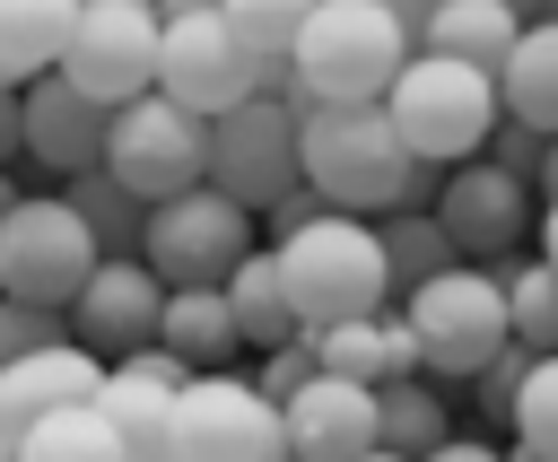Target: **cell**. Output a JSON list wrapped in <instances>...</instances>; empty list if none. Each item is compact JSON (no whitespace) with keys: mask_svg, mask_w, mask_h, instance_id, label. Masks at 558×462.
I'll use <instances>...</instances> for the list:
<instances>
[{"mask_svg":"<svg viewBox=\"0 0 558 462\" xmlns=\"http://www.w3.org/2000/svg\"><path fill=\"white\" fill-rule=\"evenodd\" d=\"M296 174L349 209V218H392V209H427L436 200V166H418L401 148V131L375 105H296Z\"/></svg>","mask_w":558,"mask_h":462,"instance_id":"6da1fadb","label":"cell"},{"mask_svg":"<svg viewBox=\"0 0 558 462\" xmlns=\"http://www.w3.org/2000/svg\"><path fill=\"white\" fill-rule=\"evenodd\" d=\"M401 61H410V26L384 0H314L270 96L279 105H375Z\"/></svg>","mask_w":558,"mask_h":462,"instance_id":"7a4b0ae2","label":"cell"},{"mask_svg":"<svg viewBox=\"0 0 558 462\" xmlns=\"http://www.w3.org/2000/svg\"><path fill=\"white\" fill-rule=\"evenodd\" d=\"M279 262V288H288V314L296 331H331L349 314H375L392 288H384V244H375V218H349V209H323L314 227L279 235L270 244Z\"/></svg>","mask_w":558,"mask_h":462,"instance_id":"3957f363","label":"cell"},{"mask_svg":"<svg viewBox=\"0 0 558 462\" xmlns=\"http://www.w3.org/2000/svg\"><path fill=\"white\" fill-rule=\"evenodd\" d=\"M497 78L488 70H471V61H445V52H418L410 44V61L392 70V87H384V122L401 131V148L418 157V166H462V157H480L488 148V131H497Z\"/></svg>","mask_w":558,"mask_h":462,"instance_id":"277c9868","label":"cell"},{"mask_svg":"<svg viewBox=\"0 0 558 462\" xmlns=\"http://www.w3.org/2000/svg\"><path fill=\"white\" fill-rule=\"evenodd\" d=\"M401 314H410V340H418V375H436V384H471L514 331H506V288H497V270H480V262H453V270H436V279H418L410 296H392Z\"/></svg>","mask_w":558,"mask_h":462,"instance_id":"5b68a950","label":"cell"},{"mask_svg":"<svg viewBox=\"0 0 558 462\" xmlns=\"http://www.w3.org/2000/svg\"><path fill=\"white\" fill-rule=\"evenodd\" d=\"M244 253H253V209L227 200L218 183H183V192L148 200V218H140V262L166 288H218Z\"/></svg>","mask_w":558,"mask_h":462,"instance_id":"8992f818","label":"cell"},{"mask_svg":"<svg viewBox=\"0 0 558 462\" xmlns=\"http://www.w3.org/2000/svg\"><path fill=\"white\" fill-rule=\"evenodd\" d=\"M279 70H288V61H262V52L227 26V9L166 17V35H157V96H174V105L201 113V122L227 113V105H244V96H270Z\"/></svg>","mask_w":558,"mask_h":462,"instance_id":"52a82bcc","label":"cell"},{"mask_svg":"<svg viewBox=\"0 0 558 462\" xmlns=\"http://www.w3.org/2000/svg\"><path fill=\"white\" fill-rule=\"evenodd\" d=\"M96 262H105V253H96L87 218H78L61 192H17V200H9V218H0V296L61 314Z\"/></svg>","mask_w":558,"mask_h":462,"instance_id":"ba28073f","label":"cell"},{"mask_svg":"<svg viewBox=\"0 0 558 462\" xmlns=\"http://www.w3.org/2000/svg\"><path fill=\"white\" fill-rule=\"evenodd\" d=\"M105 174L140 209L166 200V192H183V183H209V122L148 87L131 105H113V122H105Z\"/></svg>","mask_w":558,"mask_h":462,"instance_id":"9c48e42d","label":"cell"},{"mask_svg":"<svg viewBox=\"0 0 558 462\" xmlns=\"http://www.w3.org/2000/svg\"><path fill=\"white\" fill-rule=\"evenodd\" d=\"M157 35H166L157 0H78L70 44H61L52 70H61L70 87H87V96L113 113V105H131V96L157 87Z\"/></svg>","mask_w":558,"mask_h":462,"instance_id":"30bf717a","label":"cell"},{"mask_svg":"<svg viewBox=\"0 0 558 462\" xmlns=\"http://www.w3.org/2000/svg\"><path fill=\"white\" fill-rule=\"evenodd\" d=\"M174 462H288V436H279V401L253 392V375L218 366V375H192L174 392V436H166Z\"/></svg>","mask_w":558,"mask_h":462,"instance_id":"8fae6325","label":"cell"},{"mask_svg":"<svg viewBox=\"0 0 558 462\" xmlns=\"http://www.w3.org/2000/svg\"><path fill=\"white\" fill-rule=\"evenodd\" d=\"M427 218L453 235L462 262L488 270V262L523 253V235H532V218H541V192H532L523 174L488 166V157H462V166H436V200H427Z\"/></svg>","mask_w":558,"mask_h":462,"instance_id":"7c38bea8","label":"cell"},{"mask_svg":"<svg viewBox=\"0 0 558 462\" xmlns=\"http://www.w3.org/2000/svg\"><path fill=\"white\" fill-rule=\"evenodd\" d=\"M209 183H218L227 200H244L253 218H262L279 192H296V183H305V174H296V105L244 96V105L209 113Z\"/></svg>","mask_w":558,"mask_h":462,"instance_id":"4fadbf2b","label":"cell"},{"mask_svg":"<svg viewBox=\"0 0 558 462\" xmlns=\"http://www.w3.org/2000/svg\"><path fill=\"white\" fill-rule=\"evenodd\" d=\"M157 314H166V279H157L140 253H105V262L78 279V296L61 305L70 340H78V349H96L105 366H113L122 349L157 340Z\"/></svg>","mask_w":558,"mask_h":462,"instance_id":"5bb4252c","label":"cell"},{"mask_svg":"<svg viewBox=\"0 0 558 462\" xmlns=\"http://www.w3.org/2000/svg\"><path fill=\"white\" fill-rule=\"evenodd\" d=\"M105 122H113V113H105L87 87H70L61 70H44V78L17 87V131H26V157H35L44 174L105 166Z\"/></svg>","mask_w":558,"mask_h":462,"instance_id":"9a60e30c","label":"cell"},{"mask_svg":"<svg viewBox=\"0 0 558 462\" xmlns=\"http://www.w3.org/2000/svg\"><path fill=\"white\" fill-rule=\"evenodd\" d=\"M279 436H288V462H357V453H375V384L314 375L305 392L279 401Z\"/></svg>","mask_w":558,"mask_h":462,"instance_id":"2e32d148","label":"cell"},{"mask_svg":"<svg viewBox=\"0 0 558 462\" xmlns=\"http://www.w3.org/2000/svg\"><path fill=\"white\" fill-rule=\"evenodd\" d=\"M105 384V357L78 349V340H52V349H26L0 366V436H26L35 418L70 410V401H96Z\"/></svg>","mask_w":558,"mask_h":462,"instance_id":"e0dca14e","label":"cell"},{"mask_svg":"<svg viewBox=\"0 0 558 462\" xmlns=\"http://www.w3.org/2000/svg\"><path fill=\"white\" fill-rule=\"evenodd\" d=\"M314 357L323 375H349V384H392V375H418V340H410V314L384 296L375 314H349L331 331H314Z\"/></svg>","mask_w":558,"mask_h":462,"instance_id":"ac0fdd59","label":"cell"},{"mask_svg":"<svg viewBox=\"0 0 558 462\" xmlns=\"http://www.w3.org/2000/svg\"><path fill=\"white\" fill-rule=\"evenodd\" d=\"M157 340L192 366V375H218L244 357V331H235V305L227 288H166V314H157Z\"/></svg>","mask_w":558,"mask_h":462,"instance_id":"d6986e66","label":"cell"},{"mask_svg":"<svg viewBox=\"0 0 558 462\" xmlns=\"http://www.w3.org/2000/svg\"><path fill=\"white\" fill-rule=\"evenodd\" d=\"M514 35H523L514 0H436L427 26H418V52H445V61H471V70L497 78V61L514 52Z\"/></svg>","mask_w":558,"mask_h":462,"instance_id":"ffe728a7","label":"cell"},{"mask_svg":"<svg viewBox=\"0 0 558 462\" xmlns=\"http://www.w3.org/2000/svg\"><path fill=\"white\" fill-rule=\"evenodd\" d=\"M453 384H436V375H392V384H375V445L384 453H401V462H427L445 436H453V401H445Z\"/></svg>","mask_w":558,"mask_h":462,"instance_id":"44dd1931","label":"cell"},{"mask_svg":"<svg viewBox=\"0 0 558 462\" xmlns=\"http://www.w3.org/2000/svg\"><path fill=\"white\" fill-rule=\"evenodd\" d=\"M497 105L541 139H558V17H523L514 52L497 61Z\"/></svg>","mask_w":558,"mask_h":462,"instance_id":"7402d4cb","label":"cell"},{"mask_svg":"<svg viewBox=\"0 0 558 462\" xmlns=\"http://www.w3.org/2000/svg\"><path fill=\"white\" fill-rule=\"evenodd\" d=\"M78 0H0V87H26L61 61Z\"/></svg>","mask_w":558,"mask_h":462,"instance_id":"603a6c76","label":"cell"},{"mask_svg":"<svg viewBox=\"0 0 558 462\" xmlns=\"http://www.w3.org/2000/svg\"><path fill=\"white\" fill-rule=\"evenodd\" d=\"M96 410H105V427L122 436V453H131V462H157V453H166V436H174V392H166V384H148V375L105 366Z\"/></svg>","mask_w":558,"mask_h":462,"instance_id":"cb8c5ba5","label":"cell"},{"mask_svg":"<svg viewBox=\"0 0 558 462\" xmlns=\"http://www.w3.org/2000/svg\"><path fill=\"white\" fill-rule=\"evenodd\" d=\"M227 305H235V331H244V349H279V340H296V314H288V288H279V262H270V244H253L227 279Z\"/></svg>","mask_w":558,"mask_h":462,"instance_id":"d4e9b609","label":"cell"},{"mask_svg":"<svg viewBox=\"0 0 558 462\" xmlns=\"http://www.w3.org/2000/svg\"><path fill=\"white\" fill-rule=\"evenodd\" d=\"M497 270V288H506V331L532 349V357H549L558 349V270L541 262V253H506V262H488Z\"/></svg>","mask_w":558,"mask_h":462,"instance_id":"484cf974","label":"cell"},{"mask_svg":"<svg viewBox=\"0 0 558 462\" xmlns=\"http://www.w3.org/2000/svg\"><path fill=\"white\" fill-rule=\"evenodd\" d=\"M375 244H384V288H392V296H410L418 279H436V270L462 262L453 235H445L427 209H392V218H375Z\"/></svg>","mask_w":558,"mask_h":462,"instance_id":"4316f807","label":"cell"},{"mask_svg":"<svg viewBox=\"0 0 558 462\" xmlns=\"http://www.w3.org/2000/svg\"><path fill=\"white\" fill-rule=\"evenodd\" d=\"M17 462H131V453H122V436L105 427L96 401H70V410H52V418H35V427L17 436Z\"/></svg>","mask_w":558,"mask_h":462,"instance_id":"83f0119b","label":"cell"},{"mask_svg":"<svg viewBox=\"0 0 558 462\" xmlns=\"http://www.w3.org/2000/svg\"><path fill=\"white\" fill-rule=\"evenodd\" d=\"M61 200L87 218V235H96V253H140V200L105 174V166H78V174H61Z\"/></svg>","mask_w":558,"mask_h":462,"instance_id":"f1b7e54d","label":"cell"},{"mask_svg":"<svg viewBox=\"0 0 558 462\" xmlns=\"http://www.w3.org/2000/svg\"><path fill=\"white\" fill-rule=\"evenodd\" d=\"M506 427H514V445H532V453H549V462H558V349L523 366V392H514Z\"/></svg>","mask_w":558,"mask_h":462,"instance_id":"f546056e","label":"cell"},{"mask_svg":"<svg viewBox=\"0 0 558 462\" xmlns=\"http://www.w3.org/2000/svg\"><path fill=\"white\" fill-rule=\"evenodd\" d=\"M227 9V26L262 52V61H288V44H296V26L314 17V0H218Z\"/></svg>","mask_w":558,"mask_h":462,"instance_id":"4dcf8cb0","label":"cell"},{"mask_svg":"<svg viewBox=\"0 0 558 462\" xmlns=\"http://www.w3.org/2000/svg\"><path fill=\"white\" fill-rule=\"evenodd\" d=\"M314 375H323V357H314V331H296V340L262 349V366H253V392H262V401H288V392H305Z\"/></svg>","mask_w":558,"mask_h":462,"instance_id":"1f68e13d","label":"cell"},{"mask_svg":"<svg viewBox=\"0 0 558 462\" xmlns=\"http://www.w3.org/2000/svg\"><path fill=\"white\" fill-rule=\"evenodd\" d=\"M52 340H70V323H61L52 305H17V296H0V366L26 357V349H52Z\"/></svg>","mask_w":558,"mask_h":462,"instance_id":"d6a6232c","label":"cell"},{"mask_svg":"<svg viewBox=\"0 0 558 462\" xmlns=\"http://www.w3.org/2000/svg\"><path fill=\"white\" fill-rule=\"evenodd\" d=\"M541 148H549V139H541L532 122L497 113V131H488V148H480V157H488V166H506V174H523V183L541 192Z\"/></svg>","mask_w":558,"mask_h":462,"instance_id":"836d02e7","label":"cell"},{"mask_svg":"<svg viewBox=\"0 0 558 462\" xmlns=\"http://www.w3.org/2000/svg\"><path fill=\"white\" fill-rule=\"evenodd\" d=\"M523 366H532V349H523V340H506V349L471 375V401H480L488 418H506V410H514V392H523Z\"/></svg>","mask_w":558,"mask_h":462,"instance_id":"e575fe53","label":"cell"},{"mask_svg":"<svg viewBox=\"0 0 558 462\" xmlns=\"http://www.w3.org/2000/svg\"><path fill=\"white\" fill-rule=\"evenodd\" d=\"M323 209H331V200H323L314 183H296V192H279V200H270V209H262L253 227H270V244H279V235H296V227H314Z\"/></svg>","mask_w":558,"mask_h":462,"instance_id":"d590c367","label":"cell"},{"mask_svg":"<svg viewBox=\"0 0 558 462\" xmlns=\"http://www.w3.org/2000/svg\"><path fill=\"white\" fill-rule=\"evenodd\" d=\"M113 366H122V375H148V384H166V392H183V384H192V366H183L166 340H140V349H122Z\"/></svg>","mask_w":558,"mask_h":462,"instance_id":"8d00e7d4","label":"cell"},{"mask_svg":"<svg viewBox=\"0 0 558 462\" xmlns=\"http://www.w3.org/2000/svg\"><path fill=\"white\" fill-rule=\"evenodd\" d=\"M427 462H506V453H497L488 436H445V445H436Z\"/></svg>","mask_w":558,"mask_h":462,"instance_id":"74e56055","label":"cell"},{"mask_svg":"<svg viewBox=\"0 0 558 462\" xmlns=\"http://www.w3.org/2000/svg\"><path fill=\"white\" fill-rule=\"evenodd\" d=\"M26 157V131H17V87H0V166Z\"/></svg>","mask_w":558,"mask_h":462,"instance_id":"f35d334b","label":"cell"},{"mask_svg":"<svg viewBox=\"0 0 558 462\" xmlns=\"http://www.w3.org/2000/svg\"><path fill=\"white\" fill-rule=\"evenodd\" d=\"M532 244H541V262L558 270V192H541V218H532Z\"/></svg>","mask_w":558,"mask_h":462,"instance_id":"ab89813d","label":"cell"},{"mask_svg":"<svg viewBox=\"0 0 558 462\" xmlns=\"http://www.w3.org/2000/svg\"><path fill=\"white\" fill-rule=\"evenodd\" d=\"M384 9H392V17L410 26V44H418V26H427V9H436V0H384Z\"/></svg>","mask_w":558,"mask_h":462,"instance_id":"60d3db41","label":"cell"},{"mask_svg":"<svg viewBox=\"0 0 558 462\" xmlns=\"http://www.w3.org/2000/svg\"><path fill=\"white\" fill-rule=\"evenodd\" d=\"M201 9H218V0H157V17H201Z\"/></svg>","mask_w":558,"mask_h":462,"instance_id":"b9f144b4","label":"cell"},{"mask_svg":"<svg viewBox=\"0 0 558 462\" xmlns=\"http://www.w3.org/2000/svg\"><path fill=\"white\" fill-rule=\"evenodd\" d=\"M541 192H558V139L541 148Z\"/></svg>","mask_w":558,"mask_h":462,"instance_id":"7bdbcfd3","label":"cell"},{"mask_svg":"<svg viewBox=\"0 0 558 462\" xmlns=\"http://www.w3.org/2000/svg\"><path fill=\"white\" fill-rule=\"evenodd\" d=\"M9 200H17V174H9V166H0V218H9Z\"/></svg>","mask_w":558,"mask_h":462,"instance_id":"ee69618b","label":"cell"},{"mask_svg":"<svg viewBox=\"0 0 558 462\" xmlns=\"http://www.w3.org/2000/svg\"><path fill=\"white\" fill-rule=\"evenodd\" d=\"M506 462H549V453H532V445H506Z\"/></svg>","mask_w":558,"mask_h":462,"instance_id":"f6af8a7d","label":"cell"},{"mask_svg":"<svg viewBox=\"0 0 558 462\" xmlns=\"http://www.w3.org/2000/svg\"><path fill=\"white\" fill-rule=\"evenodd\" d=\"M0 462H17V436H0Z\"/></svg>","mask_w":558,"mask_h":462,"instance_id":"bcb514c9","label":"cell"},{"mask_svg":"<svg viewBox=\"0 0 558 462\" xmlns=\"http://www.w3.org/2000/svg\"><path fill=\"white\" fill-rule=\"evenodd\" d=\"M357 462H401V453H384V445H375V453H357Z\"/></svg>","mask_w":558,"mask_h":462,"instance_id":"7dc6e473","label":"cell"},{"mask_svg":"<svg viewBox=\"0 0 558 462\" xmlns=\"http://www.w3.org/2000/svg\"><path fill=\"white\" fill-rule=\"evenodd\" d=\"M157 462H174V453H157Z\"/></svg>","mask_w":558,"mask_h":462,"instance_id":"c3c4849f","label":"cell"},{"mask_svg":"<svg viewBox=\"0 0 558 462\" xmlns=\"http://www.w3.org/2000/svg\"><path fill=\"white\" fill-rule=\"evenodd\" d=\"M514 9H532V0H514Z\"/></svg>","mask_w":558,"mask_h":462,"instance_id":"681fc988","label":"cell"}]
</instances>
